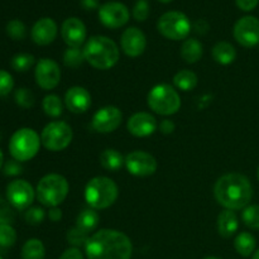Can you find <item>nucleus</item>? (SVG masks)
Here are the masks:
<instances>
[{
	"label": "nucleus",
	"instance_id": "f8f14e48",
	"mask_svg": "<svg viewBox=\"0 0 259 259\" xmlns=\"http://www.w3.org/2000/svg\"><path fill=\"white\" fill-rule=\"evenodd\" d=\"M234 38L240 46L252 48L259 43V19L252 15L243 17L235 23Z\"/></svg>",
	"mask_w": 259,
	"mask_h": 259
},
{
	"label": "nucleus",
	"instance_id": "ddd939ff",
	"mask_svg": "<svg viewBox=\"0 0 259 259\" xmlns=\"http://www.w3.org/2000/svg\"><path fill=\"white\" fill-rule=\"evenodd\" d=\"M125 166L134 176H151L157 171V161L152 154L143 151L131 152L125 157Z\"/></svg>",
	"mask_w": 259,
	"mask_h": 259
},
{
	"label": "nucleus",
	"instance_id": "49530a36",
	"mask_svg": "<svg viewBox=\"0 0 259 259\" xmlns=\"http://www.w3.org/2000/svg\"><path fill=\"white\" fill-rule=\"evenodd\" d=\"M81 5L86 10H93L98 8V0H81Z\"/></svg>",
	"mask_w": 259,
	"mask_h": 259
},
{
	"label": "nucleus",
	"instance_id": "4be33fe9",
	"mask_svg": "<svg viewBox=\"0 0 259 259\" xmlns=\"http://www.w3.org/2000/svg\"><path fill=\"white\" fill-rule=\"evenodd\" d=\"M212 58L220 65H230L235 61L237 51L229 42H218L212 48Z\"/></svg>",
	"mask_w": 259,
	"mask_h": 259
},
{
	"label": "nucleus",
	"instance_id": "f3484780",
	"mask_svg": "<svg viewBox=\"0 0 259 259\" xmlns=\"http://www.w3.org/2000/svg\"><path fill=\"white\" fill-rule=\"evenodd\" d=\"M61 34L68 47H80L86 39V27L78 18H68L63 22Z\"/></svg>",
	"mask_w": 259,
	"mask_h": 259
},
{
	"label": "nucleus",
	"instance_id": "09e8293b",
	"mask_svg": "<svg viewBox=\"0 0 259 259\" xmlns=\"http://www.w3.org/2000/svg\"><path fill=\"white\" fill-rule=\"evenodd\" d=\"M252 259H259V249L257 250V252H254V254H253Z\"/></svg>",
	"mask_w": 259,
	"mask_h": 259
},
{
	"label": "nucleus",
	"instance_id": "e433bc0d",
	"mask_svg": "<svg viewBox=\"0 0 259 259\" xmlns=\"http://www.w3.org/2000/svg\"><path fill=\"white\" fill-rule=\"evenodd\" d=\"M24 219L30 225H39L43 222V219H45V210L37 206L29 207L25 211Z\"/></svg>",
	"mask_w": 259,
	"mask_h": 259
},
{
	"label": "nucleus",
	"instance_id": "c9c22d12",
	"mask_svg": "<svg viewBox=\"0 0 259 259\" xmlns=\"http://www.w3.org/2000/svg\"><path fill=\"white\" fill-rule=\"evenodd\" d=\"M88 240H89L88 233L82 232V230L78 229V228L75 227L67 232V242L70 243V244H72L75 248L81 247V245H86Z\"/></svg>",
	"mask_w": 259,
	"mask_h": 259
},
{
	"label": "nucleus",
	"instance_id": "4468645a",
	"mask_svg": "<svg viewBox=\"0 0 259 259\" xmlns=\"http://www.w3.org/2000/svg\"><path fill=\"white\" fill-rule=\"evenodd\" d=\"M35 82L43 90H52L60 83L61 70L51 58H42L35 66Z\"/></svg>",
	"mask_w": 259,
	"mask_h": 259
},
{
	"label": "nucleus",
	"instance_id": "39448f33",
	"mask_svg": "<svg viewBox=\"0 0 259 259\" xmlns=\"http://www.w3.org/2000/svg\"><path fill=\"white\" fill-rule=\"evenodd\" d=\"M68 195V182L63 176L51 174L43 177L37 186V199L42 205L57 207Z\"/></svg>",
	"mask_w": 259,
	"mask_h": 259
},
{
	"label": "nucleus",
	"instance_id": "7c9ffc66",
	"mask_svg": "<svg viewBox=\"0 0 259 259\" xmlns=\"http://www.w3.org/2000/svg\"><path fill=\"white\" fill-rule=\"evenodd\" d=\"M10 65L18 72H25L34 65V57L29 53H19L12 58Z\"/></svg>",
	"mask_w": 259,
	"mask_h": 259
},
{
	"label": "nucleus",
	"instance_id": "6e6552de",
	"mask_svg": "<svg viewBox=\"0 0 259 259\" xmlns=\"http://www.w3.org/2000/svg\"><path fill=\"white\" fill-rule=\"evenodd\" d=\"M158 32L167 39L181 40L191 32V22L181 12H167L157 23Z\"/></svg>",
	"mask_w": 259,
	"mask_h": 259
},
{
	"label": "nucleus",
	"instance_id": "f03ea898",
	"mask_svg": "<svg viewBox=\"0 0 259 259\" xmlns=\"http://www.w3.org/2000/svg\"><path fill=\"white\" fill-rule=\"evenodd\" d=\"M214 195L222 206L234 211L245 209L253 197V189L244 175L228 174L217 181Z\"/></svg>",
	"mask_w": 259,
	"mask_h": 259
},
{
	"label": "nucleus",
	"instance_id": "f257e3e1",
	"mask_svg": "<svg viewBox=\"0 0 259 259\" xmlns=\"http://www.w3.org/2000/svg\"><path fill=\"white\" fill-rule=\"evenodd\" d=\"M85 250L88 259H131L133 245L124 233L101 229L89 238Z\"/></svg>",
	"mask_w": 259,
	"mask_h": 259
},
{
	"label": "nucleus",
	"instance_id": "603ef678",
	"mask_svg": "<svg viewBox=\"0 0 259 259\" xmlns=\"http://www.w3.org/2000/svg\"><path fill=\"white\" fill-rule=\"evenodd\" d=\"M258 180H259V168H258Z\"/></svg>",
	"mask_w": 259,
	"mask_h": 259
},
{
	"label": "nucleus",
	"instance_id": "a878e982",
	"mask_svg": "<svg viewBox=\"0 0 259 259\" xmlns=\"http://www.w3.org/2000/svg\"><path fill=\"white\" fill-rule=\"evenodd\" d=\"M99 220H100V218H99L98 212L91 209H85L78 214L77 219H76V228L89 234V233L96 229Z\"/></svg>",
	"mask_w": 259,
	"mask_h": 259
},
{
	"label": "nucleus",
	"instance_id": "2f4dec72",
	"mask_svg": "<svg viewBox=\"0 0 259 259\" xmlns=\"http://www.w3.org/2000/svg\"><path fill=\"white\" fill-rule=\"evenodd\" d=\"M242 219L248 228L259 230V205H250L243 210Z\"/></svg>",
	"mask_w": 259,
	"mask_h": 259
},
{
	"label": "nucleus",
	"instance_id": "864d4df0",
	"mask_svg": "<svg viewBox=\"0 0 259 259\" xmlns=\"http://www.w3.org/2000/svg\"><path fill=\"white\" fill-rule=\"evenodd\" d=\"M0 259H3V258H2V257H0Z\"/></svg>",
	"mask_w": 259,
	"mask_h": 259
},
{
	"label": "nucleus",
	"instance_id": "4c0bfd02",
	"mask_svg": "<svg viewBox=\"0 0 259 259\" xmlns=\"http://www.w3.org/2000/svg\"><path fill=\"white\" fill-rule=\"evenodd\" d=\"M149 15V4L147 0H138L133 8V17L138 22H144Z\"/></svg>",
	"mask_w": 259,
	"mask_h": 259
},
{
	"label": "nucleus",
	"instance_id": "a211bd4d",
	"mask_svg": "<svg viewBox=\"0 0 259 259\" xmlns=\"http://www.w3.org/2000/svg\"><path fill=\"white\" fill-rule=\"evenodd\" d=\"M156 118L151 115L149 113H136L129 118L126 128H128L129 133L133 134L134 137H148L153 134L157 131Z\"/></svg>",
	"mask_w": 259,
	"mask_h": 259
},
{
	"label": "nucleus",
	"instance_id": "7ed1b4c3",
	"mask_svg": "<svg viewBox=\"0 0 259 259\" xmlns=\"http://www.w3.org/2000/svg\"><path fill=\"white\" fill-rule=\"evenodd\" d=\"M86 62L98 70H109L119 61V48L113 39L104 35H94L83 47Z\"/></svg>",
	"mask_w": 259,
	"mask_h": 259
},
{
	"label": "nucleus",
	"instance_id": "f704fd0d",
	"mask_svg": "<svg viewBox=\"0 0 259 259\" xmlns=\"http://www.w3.org/2000/svg\"><path fill=\"white\" fill-rule=\"evenodd\" d=\"M25 25L22 20L13 19L7 24V33L10 38L15 40H20L25 37Z\"/></svg>",
	"mask_w": 259,
	"mask_h": 259
},
{
	"label": "nucleus",
	"instance_id": "aec40b11",
	"mask_svg": "<svg viewBox=\"0 0 259 259\" xmlns=\"http://www.w3.org/2000/svg\"><path fill=\"white\" fill-rule=\"evenodd\" d=\"M57 33L58 28L55 20L51 18H42L34 23L30 35L34 43L39 46H47L56 39Z\"/></svg>",
	"mask_w": 259,
	"mask_h": 259
},
{
	"label": "nucleus",
	"instance_id": "0eeeda50",
	"mask_svg": "<svg viewBox=\"0 0 259 259\" xmlns=\"http://www.w3.org/2000/svg\"><path fill=\"white\" fill-rule=\"evenodd\" d=\"M148 106L159 115H172L181 108L179 93L167 83L157 85L149 91L147 98Z\"/></svg>",
	"mask_w": 259,
	"mask_h": 259
},
{
	"label": "nucleus",
	"instance_id": "473e14b6",
	"mask_svg": "<svg viewBox=\"0 0 259 259\" xmlns=\"http://www.w3.org/2000/svg\"><path fill=\"white\" fill-rule=\"evenodd\" d=\"M17 242V232L10 224L0 225V247L10 248Z\"/></svg>",
	"mask_w": 259,
	"mask_h": 259
},
{
	"label": "nucleus",
	"instance_id": "b1692460",
	"mask_svg": "<svg viewBox=\"0 0 259 259\" xmlns=\"http://www.w3.org/2000/svg\"><path fill=\"white\" fill-rule=\"evenodd\" d=\"M123 163H125V158L120 152L116 149H105L100 154V164L108 171H118Z\"/></svg>",
	"mask_w": 259,
	"mask_h": 259
},
{
	"label": "nucleus",
	"instance_id": "2eb2a0df",
	"mask_svg": "<svg viewBox=\"0 0 259 259\" xmlns=\"http://www.w3.org/2000/svg\"><path fill=\"white\" fill-rule=\"evenodd\" d=\"M123 114L116 106H104L93 116V128L99 133H111L120 126Z\"/></svg>",
	"mask_w": 259,
	"mask_h": 259
},
{
	"label": "nucleus",
	"instance_id": "5701e85b",
	"mask_svg": "<svg viewBox=\"0 0 259 259\" xmlns=\"http://www.w3.org/2000/svg\"><path fill=\"white\" fill-rule=\"evenodd\" d=\"M181 57L187 63H196L202 57V45L196 38H189L181 46Z\"/></svg>",
	"mask_w": 259,
	"mask_h": 259
},
{
	"label": "nucleus",
	"instance_id": "393cba45",
	"mask_svg": "<svg viewBox=\"0 0 259 259\" xmlns=\"http://www.w3.org/2000/svg\"><path fill=\"white\" fill-rule=\"evenodd\" d=\"M255 245H257V242H255V238L253 237L250 233H240L238 234V237L235 238L234 240V248L238 253H239L242 257H249L254 253Z\"/></svg>",
	"mask_w": 259,
	"mask_h": 259
},
{
	"label": "nucleus",
	"instance_id": "6ab92c4d",
	"mask_svg": "<svg viewBox=\"0 0 259 259\" xmlns=\"http://www.w3.org/2000/svg\"><path fill=\"white\" fill-rule=\"evenodd\" d=\"M65 104L71 113H86L91 106V95L85 88L73 86L66 93Z\"/></svg>",
	"mask_w": 259,
	"mask_h": 259
},
{
	"label": "nucleus",
	"instance_id": "a19ab883",
	"mask_svg": "<svg viewBox=\"0 0 259 259\" xmlns=\"http://www.w3.org/2000/svg\"><path fill=\"white\" fill-rule=\"evenodd\" d=\"M238 8L242 9L243 12H250V10L255 9L258 5L259 0H235Z\"/></svg>",
	"mask_w": 259,
	"mask_h": 259
},
{
	"label": "nucleus",
	"instance_id": "cd10ccee",
	"mask_svg": "<svg viewBox=\"0 0 259 259\" xmlns=\"http://www.w3.org/2000/svg\"><path fill=\"white\" fill-rule=\"evenodd\" d=\"M46 249L39 239H29L22 248V259H45Z\"/></svg>",
	"mask_w": 259,
	"mask_h": 259
},
{
	"label": "nucleus",
	"instance_id": "ea45409f",
	"mask_svg": "<svg viewBox=\"0 0 259 259\" xmlns=\"http://www.w3.org/2000/svg\"><path fill=\"white\" fill-rule=\"evenodd\" d=\"M22 166L19 164V162L12 159V161H8L4 164V174L7 176H17V175L22 174Z\"/></svg>",
	"mask_w": 259,
	"mask_h": 259
},
{
	"label": "nucleus",
	"instance_id": "de8ad7c7",
	"mask_svg": "<svg viewBox=\"0 0 259 259\" xmlns=\"http://www.w3.org/2000/svg\"><path fill=\"white\" fill-rule=\"evenodd\" d=\"M3 164H4V156H3V152L2 149H0V169H2Z\"/></svg>",
	"mask_w": 259,
	"mask_h": 259
},
{
	"label": "nucleus",
	"instance_id": "37998d69",
	"mask_svg": "<svg viewBox=\"0 0 259 259\" xmlns=\"http://www.w3.org/2000/svg\"><path fill=\"white\" fill-rule=\"evenodd\" d=\"M13 220V215L10 209H8L5 205L0 204V225L9 224Z\"/></svg>",
	"mask_w": 259,
	"mask_h": 259
},
{
	"label": "nucleus",
	"instance_id": "9d476101",
	"mask_svg": "<svg viewBox=\"0 0 259 259\" xmlns=\"http://www.w3.org/2000/svg\"><path fill=\"white\" fill-rule=\"evenodd\" d=\"M7 197L13 207L17 210H27L34 200V190L29 182L14 180L8 185Z\"/></svg>",
	"mask_w": 259,
	"mask_h": 259
},
{
	"label": "nucleus",
	"instance_id": "8fccbe9b",
	"mask_svg": "<svg viewBox=\"0 0 259 259\" xmlns=\"http://www.w3.org/2000/svg\"><path fill=\"white\" fill-rule=\"evenodd\" d=\"M158 2H161V3H164V4H166V3H169V2H172V0H158Z\"/></svg>",
	"mask_w": 259,
	"mask_h": 259
},
{
	"label": "nucleus",
	"instance_id": "9b49d317",
	"mask_svg": "<svg viewBox=\"0 0 259 259\" xmlns=\"http://www.w3.org/2000/svg\"><path fill=\"white\" fill-rule=\"evenodd\" d=\"M129 10L123 3L119 2H109L105 3L99 9V19L105 27L116 29L128 23Z\"/></svg>",
	"mask_w": 259,
	"mask_h": 259
},
{
	"label": "nucleus",
	"instance_id": "1a4fd4ad",
	"mask_svg": "<svg viewBox=\"0 0 259 259\" xmlns=\"http://www.w3.org/2000/svg\"><path fill=\"white\" fill-rule=\"evenodd\" d=\"M72 129L65 121L47 124L40 134V142L48 151L60 152L67 148L72 141Z\"/></svg>",
	"mask_w": 259,
	"mask_h": 259
},
{
	"label": "nucleus",
	"instance_id": "72a5a7b5",
	"mask_svg": "<svg viewBox=\"0 0 259 259\" xmlns=\"http://www.w3.org/2000/svg\"><path fill=\"white\" fill-rule=\"evenodd\" d=\"M14 98L18 105L22 106V108L24 109H29L34 105V94H33L29 89H18L14 94Z\"/></svg>",
	"mask_w": 259,
	"mask_h": 259
},
{
	"label": "nucleus",
	"instance_id": "79ce46f5",
	"mask_svg": "<svg viewBox=\"0 0 259 259\" xmlns=\"http://www.w3.org/2000/svg\"><path fill=\"white\" fill-rule=\"evenodd\" d=\"M60 259H83V255L82 253L80 252V249L78 248H68V249H66L65 252L61 254Z\"/></svg>",
	"mask_w": 259,
	"mask_h": 259
},
{
	"label": "nucleus",
	"instance_id": "c03bdc74",
	"mask_svg": "<svg viewBox=\"0 0 259 259\" xmlns=\"http://www.w3.org/2000/svg\"><path fill=\"white\" fill-rule=\"evenodd\" d=\"M175 128H176L175 123L172 120H168V119H166V120H163L161 124H159V129H161V132L163 134L174 133Z\"/></svg>",
	"mask_w": 259,
	"mask_h": 259
},
{
	"label": "nucleus",
	"instance_id": "58836bf2",
	"mask_svg": "<svg viewBox=\"0 0 259 259\" xmlns=\"http://www.w3.org/2000/svg\"><path fill=\"white\" fill-rule=\"evenodd\" d=\"M14 88V80L12 75L4 70H0V96H5Z\"/></svg>",
	"mask_w": 259,
	"mask_h": 259
},
{
	"label": "nucleus",
	"instance_id": "a18cd8bd",
	"mask_svg": "<svg viewBox=\"0 0 259 259\" xmlns=\"http://www.w3.org/2000/svg\"><path fill=\"white\" fill-rule=\"evenodd\" d=\"M48 217H50V219L52 220V222H60L61 218H62V212H61V210L57 209V207H52V209L50 210Z\"/></svg>",
	"mask_w": 259,
	"mask_h": 259
},
{
	"label": "nucleus",
	"instance_id": "3c124183",
	"mask_svg": "<svg viewBox=\"0 0 259 259\" xmlns=\"http://www.w3.org/2000/svg\"><path fill=\"white\" fill-rule=\"evenodd\" d=\"M204 259H222V258H218V257H206V258H204Z\"/></svg>",
	"mask_w": 259,
	"mask_h": 259
},
{
	"label": "nucleus",
	"instance_id": "dca6fc26",
	"mask_svg": "<svg viewBox=\"0 0 259 259\" xmlns=\"http://www.w3.org/2000/svg\"><path fill=\"white\" fill-rule=\"evenodd\" d=\"M121 50L129 57H138L147 47V38L141 29L131 27L124 30L120 39Z\"/></svg>",
	"mask_w": 259,
	"mask_h": 259
},
{
	"label": "nucleus",
	"instance_id": "bb28decb",
	"mask_svg": "<svg viewBox=\"0 0 259 259\" xmlns=\"http://www.w3.org/2000/svg\"><path fill=\"white\" fill-rule=\"evenodd\" d=\"M174 83L179 90L191 91L197 85L196 73L190 70H181L175 75Z\"/></svg>",
	"mask_w": 259,
	"mask_h": 259
},
{
	"label": "nucleus",
	"instance_id": "412c9836",
	"mask_svg": "<svg viewBox=\"0 0 259 259\" xmlns=\"http://www.w3.org/2000/svg\"><path fill=\"white\" fill-rule=\"evenodd\" d=\"M239 228L238 217L233 210L225 209L218 217V232L223 238H230Z\"/></svg>",
	"mask_w": 259,
	"mask_h": 259
},
{
	"label": "nucleus",
	"instance_id": "c756f323",
	"mask_svg": "<svg viewBox=\"0 0 259 259\" xmlns=\"http://www.w3.org/2000/svg\"><path fill=\"white\" fill-rule=\"evenodd\" d=\"M42 108L45 110V113L48 116H52V118H57L62 114L63 105L61 99L57 95H47L43 99Z\"/></svg>",
	"mask_w": 259,
	"mask_h": 259
},
{
	"label": "nucleus",
	"instance_id": "c85d7f7f",
	"mask_svg": "<svg viewBox=\"0 0 259 259\" xmlns=\"http://www.w3.org/2000/svg\"><path fill=\"white\" fill-rule=\"evenodd\" d=\"M85 55L83 50L80 47H68L63 53V62L67 67L77 68L85 62Z\"/></svg>",
	"mask_w": 259,
	"mask_h": 259
},
{
	"label": "nucleus",
	"instance_id": "20e7f679",
	"mask_svg": "<svg viewBox=\"0 0 259 259\" xmlns=\"http://www.w3.org/2000/svg\"><path fill=\"white\" fill-rule=\"evenodd\" d=\"M119 195L118 186L109 177H94L85 189V200L93 209L103 210L111 206Z\"/></svg>",
	"mask_w": 259,
	"mask_h": 259
},
{
	"label": "nucleus",
	"instance_id": "423d86ee",
	"mask_svg": "<svg viewBox=\"0 0 259 259\" xmlns=\"http://www.w3.org/2000/svg\"><path fill=\"white\" fill-rule=\"evenodd\" d=\"M40 138L33 129L22 128L15 132L9 142V151L13 159L25 162L32 159L38 153Z\"/></svg>",
	"mask_w": 259,
	"mask_h": 259
}]
</instances>
